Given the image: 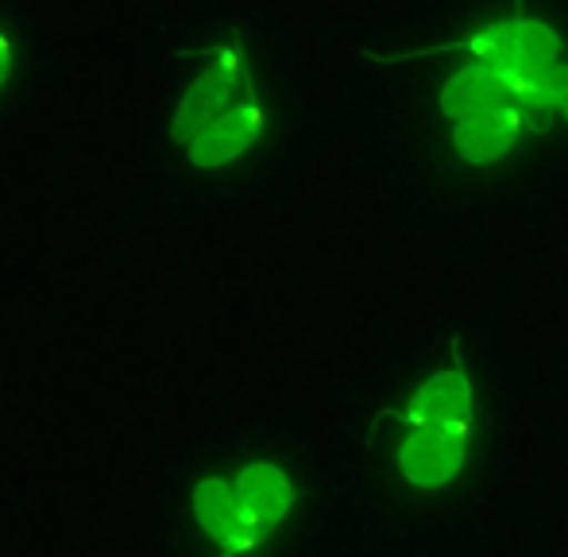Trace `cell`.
<instances>
[{"instance_id": "52a82bcc", "label": "cell", "mask_w": 568, "mask_h": 557, "mask_svg": "<svg viewBox=\"0 0 568 557\" xmlns=\"http://www.w3.org/2000/svg\"><path fill=\"white\" fill-rule=\"evenodd\" d=\"M260 136H263V105L244 98L190 143V159L197 166H225L232 159L244 155V151H252Z\"/></svg>"}, {"instance_id": "9c48e42d", "label": "cell", "mask_w": 568, "mask_h": 557, "mask_svg": "<svg viewBox=\"0 0 568 557\" xmlns=\"http://www.w3.org/2000/svg\"><path fill=\"white\" fill-rule=\"evenodd\" d=\"M232 484H236V496L244 499V507L252 512V519L260 523L263 535H267V530H275L278 523L286 519L291 504H294L291 476H286L278 465H267V460L240 468V476Z\"/></svg>"}, {"instance_id": "277c9868", "label": "cell", "mask_w": 568, "mask_h": 557, "mask_svg": "<svg viewBox=\"0 0 568 557\" xmlns=\"http://www.w3.org/2000/svg\"><path fill=\"white\" fill-rule=\"evenodd\" d=\"M194 512L197 523L205 527V535L221 546L225 557L247 554L263 543L260 523L252 519V512L244 507V499L236 496V484L221 480V476H210L194 488Z\"/></svg>"}, {"instance_id": "8992f818", "label": "cell", "mask_w": 568, "mask_h": 557, "mask_svg": "<svg viewBox=\"0 0 568 557\" xmlns=\"http://www.w3.org/2000/svg\"><path fill=\"white\" fill-rule=\"evenodd\" d=\"M383 418L403 422L406 429L414 426H434V422L471 418V379L460 364V345H453V364L445 372H434L418 392L410 395L406 407L387 411Z\"/></svg>"}, {"instance_id": "3957f363", "label": "cell", "mask_w": 568, "mask_h": 557, "mask_svg": "<svg viewBox=\"0 0 568 557\" xmlns=\"http://www.w3.org/2000/svg\"><path fill=\"white\" fill-rule=\"evenodd\" d=\"M240 85H247L244 51H240L236 43H229V47H221L217 59L197 74V82L190 85L186 98H182L179 113H174V140L190 148L221 113H229V109L236 105Z\"/></svg>"}, {"instance_id": "ba28073f", "label": "cell", "mask_w": 568, "mask_h": 557, "mask_svg": "<svg viewBox=\"0 0 568 557\" xmlns=\"http://www.w3.org/2000/svg\"><path fill=\"white\" fill-rule=\"evenodd\" d=\"M526 124H530V121H526V113H523V109H515V105L495 109V113L468 117V121L453 124V148L468 166H487V163H495V159H503L510 148H515Z\"/></svg>"}, {"instance_id": "5b68a950", "label": "cell", "mask_w": 568, "mask_h": 557, "mask_svg": "<svg viewBox=\"0 0 568 557\" xmlns=\"http://www.w3.org/2000/svg\"><path fill=\"white\" fill-rule=\"evenodd\" d=\"M515 93H518V74L487 67V62H464L449 82L442 85V113L456 124L479 113L510 109L515 105Z\"/></svg>"}, {"instance_id": "7a4b0ae2", "label": "cell", "mask_w": 568, "mask_h": 557, "mask_svg": "<svg viewBox=\"0 0 568 557\" xmlns=\"http://www.w3.org/2000/svg\"><path fill=\"white\" fill-rule=\"evenodd\" d=\"M471 442V418L434 422V426L406 429L398 445V473L410 488H445L460 476Z\"/></svg>"}, {"instance_id": "8fae6325", "label": "cell", "mask_w": 568, "mask_h": 557, "mask_svg": "<svg viewBox=\"0 0 568 557\" xmlns=\"http://www.w3.org/2000/svg\"><path fill=\"white\" fill-rule=\"evenodd\" d=\"M8 67H12V47H8V36H4V28H0V85H4V78H8Z\"/></svg>"}, {"instance_id": "6da1fadb", "label": "cell", "mask_w": 568, "mask_h": 557, "mask_svg": "<svg viewBox=\"0 0 568 557\" xmlns=\"http://www.w3.org/2000/svg\"><path fill=\"white\" fill-rule=\"evenodd\" d=\"M426 54H468L471 62H487V67L510 70V74H546V70L561 67V36L546 20L507 16V20L471 31L468 39L418 47V51L390 54V59L379 62H410V59H426Z\"/></svg>"}, {"instance_id": "30bf717a", "label": "cell", "mask_w": 568, "mask_h": 557, "mask_svg": "<svg viewBox=\"0 0 568 557\" xmlns=\"http://www.w3.org/2000/svg\"><path fill=\"white\" fill-rule=\"evenodd\" d=\"M523 113L530 124L561 121L568 124V67L546 70V74H530L523 85Z\"/></svg>"}]
</instances>
